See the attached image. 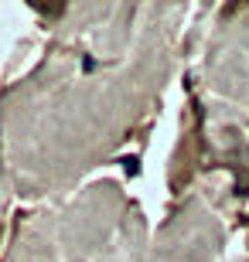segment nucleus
<instances>
[{"mask_svg": "<svg viewBox=\"0 0 249 262\" xmlns=\"http://www.w3.org/2000/svg\"><path fill=\"white\" fill-rule=\"evenodd\" d=\"M123 170H126V174H137V170H140V167H137V157H126V160H123Z\"/></svg>", "mask_w": 249, "mask_h": 262, "instance_id": "f257e3e1", "label": "nucleus"}]
</instances>
